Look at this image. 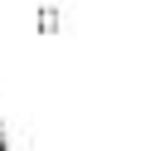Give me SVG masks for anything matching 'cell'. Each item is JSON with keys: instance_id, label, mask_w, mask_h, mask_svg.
Wrapping results in <instances>:
<instances>
[{"instance_id": "1", "label": "cell", "mask_w": 155, "mask_h": 151, "mask_svg": "<svg viewBox=\"0 0 155 151\" xmlns=\"http://www.w3.org/2000/svg\"><path fill=\"white\" fill-rule=\"evenodd\" d=\"M34 29H39L44 39H53V34L63 29V10H58V5H39V15H34Z\"/></svg>"}, {"instance_id": "2", "label": "cell", "mask_w": 155, "mask_h": 151, "mask_svg": "<svg viewBox=\"0 0 155 151\" xmlns=\"http://www.w3.org/2000/svg\"><path fill=\"white\" fill-rule=\"evenodd\" d=\"M0 151H10V127H5V117H0Z\"/></svg>"}]
</instances>
